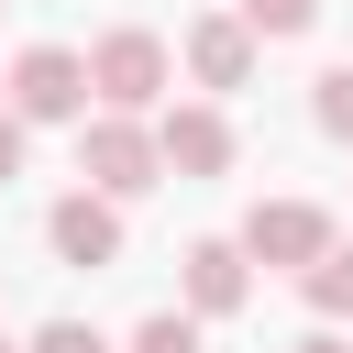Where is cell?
I'll return each mask as SVG.
<instances>
[{"label": "cell", "instance_id": "1", "mask_svg": "<svg viewBox=\"0 0 353 353\" xmlns=\"http://www.w3.org/2000/svg\"><path fill=\"white\" fill-rule=\"evenodd\" d=\"M165 88H176L165 33L121 22V33H99V44H88V99H99L110 121H154V110H165Z\"/></svg>", "mask_w": 353, "mask_h": 353}, {"label": "cell", "instance_id": "2", "mask_svg": "<svg viewBox=\"0 0 353 353\" xmlns=\"http://www.w3.org/2000/svg\"><path fill=\"white\" fill-rule=\"evenodd\" d=\"M77 176H88V199H143V188H165V154H154V121H110V110H88L77 121Z\"/></svg>", "mask_w": 353, "mask_h": 353}, {"label": "cell", "instance_id": "3", "mask_svg": "<svg viewBox=\"0 0 353 353\" xmlns=\"http://www.w3.org/2000/svg\"><path fill=\"white\" fill-rule=\"evenodd\" d=\"M0 110L33 132V121H88V55L77 44H22L11 77H0Z\"/></svg>", "mask_w": 353, "mask_h": 353}, {"label": "cell", "instance_id": "4", "mask_svg": "<svg viewBox=\"0 0 353 353\" xmlns=\"http://www.w3.org/2000/svg\"><path fill=\"white\" fill-rule=\"evenodd\" d=\"M232 243H243V265H287V276H309L342 232H331V210H320V199H254V221H243Z\"/></svg>", "mask_w": 353, "mask_h": 353}, {"label": "cell", "instance_id": "5", "mask_svg": "<svg viewBox=\"0 0 353 353\" xmlns=\"http://www.w3.org/2000/svg\"><path fill=\"white\" fill-rule=\"evenodd\" d=\"M154 154H165V176H232V121H221V99H176V110H154Z\"/></svg>", "mask_w": 353, "mask_h": 353}, {"label": "cell", "instance_id": "6", "mask_svg": "<svg viewBox=\"0 0 353 353\" xmlns=\"http://www.w3.org/2000/svg\"><path fill=\"white\" fill-rule=\"evenodd\" d=\"M254 55H265V44H254V33L232 22V11H199V22H188V44H176V66H188V77L210 88V99L254 88Z\"/></svg>", "mask_w": 353, "mask_h": 353}, {"label": "cell", "instance_id": "7", "mask_svg": "<svg viewBox=\"0 0 353 353\" xmlns=\"http://www.w3.org/2000/svg\"><path fill=\"white\" fill-rule=\"evenodd\" d=\"M176 287H188V320L210 331V320H232V309L254 298V265H243V243H221V232H210V243H188V254H176Z\"/></svg>", "mask_w": 353, "mask_h": 353}, {"label": "cell", "instance_id": "8", "mask_svg": "<svg viewBox=\"0 0 353 353\" xmlns=\"http://www.w3.org/2000/svg\"><path fill=\"white\" fill-rule=\"evenodd\" d=\"M44 243H55L66 265H88V276H99V265H121V210H110V199H88V188H66V199L44 210Z\"/></svg>", "mask_w": 353, "mask_h": 353}, {"label": "cell", "instance_id": "9", "mask_svg": "<svg viewBox=\"0 0 353 353\" xmlns=\"http://www.w3.org/2000/svg\"><path fill=\"white\" fill-rule=\"evenodd\" d=\"M232 22H243L254 44H298V33L320 22V0H232Z\"/></svg>", "mask_w": 353, "mask_h": 353}, {"label": "cell", "instance_id": "10", "mask_svg": "<svg viewBox=\"0 0 353 353\" xmlns=\"http://www.w3.org/2000/svg\"><path fill=\"white\" fill-rule=\"evenodd\" d=\"M298 298H309L320 320H353V243H331V254L298 276Z\"/></svg>", "mask_w": 353, "mask_h": 353}, {"label": "cell", "instance_id": "11", "mask_svg": "<svg viewBox=\"0 0 353 353\" xmlns=\"http://www.w3.org/2000/svg\"><path fill=\"white\" fill-rule=\"evenodd\" d=\"M309 121H320L331 143H353V66H320V77H309Z\"/></svg>", "mask_w": 353, "mask_h": 353}, {"label": "cell", "instance_id": "12", "mask_svg": "<svg viewBox=\"0 0 353 353\" xmlns=\"http://www.w3.org/2000/svg\"><path fill=\"white\" fill-rule=\"evenodd\" d=\"M121 353H210V342H199V320H188V309H154V320H132V342H121Z\"/></svg>", "mask_w": 353, "mask_h": 353}, {"label": "cell", "instance_id": "13", "mask_svg": "<svg viewBox=\"0 0 353 353\" xmlns=\"http://www.w3.org/2000/svg\"><path fill=\"white\" fill-rule=\"evenodd\" d=\"M22 353H110V342H99V331H88V320H44V331H33V342H22Z\"/></svg>", "mask_w": 353, "mask_h": 353}, {"label": "cell", "instance_id": "14", "mask_svg": "<svg viewBox=\"0 0 353 353\" xmlns=\"http://www.w3.org/2000/svg\"><path fill=\"white\" fill-rule=\"evenodd\" d=\"M11 176H22V121L0 110V188H11Z\"/></svg>", "mask_w": 353, "mask_h": 353}, {"label": "cell", "instance_id": "15", "mask_svg": "<svg viewBox=\"0 0 353 353\" xmlns=\"http://www.w3.org/2000/svg\"><path fill=\"white\" fill-rule=\"evenodd\" d=\"M287 353H353V342H342V331H298Z\"/></svg>", "mask_w": 353, "mask_h": 353}, {"label": "cell", "instance_id": "16", "mask_svg": "<svg viewBox=\"0 0 353 353\" xmlns=\"http://www.w3.org/2000/svg\"><path fill=\"white\" fill-rule=\"evenodd\" d=\"M0 353H11V342H0Z\"/></svg>", "mask_w": 353, "mask_h": 353}]
</instances>
